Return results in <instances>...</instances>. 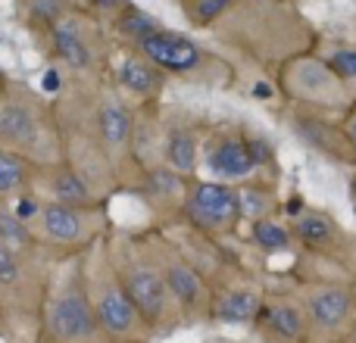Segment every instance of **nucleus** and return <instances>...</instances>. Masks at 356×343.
<instances>
[{
    "instance_id": "1",
    "label": "nucleus",
    "mask_w": 356,
    "mask_h": 343,
    "mask_svg": "<svg viewBox=\"0 0 356 343\" xmlns=\"http://www.w3.org/2000/svg\"><path fill=\"white\" fill-rule=\"evenodd\" d=\"M0 144L29 156L38 169L66 162L56 103L19 81H6L0 94Z\"/></svg>"
},
{
    "instance_id": "2",
    "label": "nucleus",
    "mask_w": 356,
    "mask_h": 343,
    "mask_svg": "<svg viewBox=\"0 0 356 343\" xmlns=\"http://www.w3.org/2000/svg\"><path fill=\"white\" fill-rule=\"evenodd\" d=\"M38 343H110L88 296L81 253L69 256L66 269L50 278L38 319Z\"/></svg>"
},
{
    "instance_id": "3",
    "label": "nucleus",
    "mask_w": 356,
    "mask_h": 343,
    "mask_svg": "<svg viewBox=\"0 0 356 343\" xmlns=\"http://www.w3.org/2000/svg\"><path fill=\"white\" fill-rule=\"evenodd\" d=\"M85 103H88V116L94 122L97 141L104 147L106 160H110L113 172H116L119 187L135 190L141 181V160L135 153V106L122 97L113 81H104L97 75L91 87L85 91Z\"/></svg>"
},
{
    "instance_id": "4",
    "label": "nucleus",
    "mask_w": 356,
    "mask_h": 343,
    "mask_svg": "<svg viewBox=\"0 0 356 343\" xmlns=\"http://www.w3.org/2000/svg\"><path fill=\"white\" fill-rule=\"evenodd\" d=\"M81 269H85L91 306L97 312V321L104 328V334L110 337V343H147L154 331L144 325L141 312L135 309L131 296L125 294L122 281L116 275V265L110 259L106 237L81 253Z\"/></svg>"
},
{
    "instance_id": "5",
    "label": "nucleus",
    "mask_w": 356,
    "mask_h": 343,
    "mask_svg": "<svg viewBox=\"0 0 356 343\" xmlns=\"http://www.w3.org/2000/svg\"><path fill=\"white\" fill-rule=\"evenodd\" d=\"M106 246H110V259L116 265L119 281H122L125 294L131 296L135 309L141 312L144 325L154 334L166 331L172 325L178 306H175L172 294H169L166 281H163L160 269H156L154 259L144 250V244L135 234L110 231L106 234Z\"/></svg>"
},
{
    "instance_id": "6",
    "label": "nucleus",
    "mask_w": 356,
    "mask_h": 343,
    "mask_svg": "<svg viewBox=\"0 0 356 343\" xmlns=\"http://www.w3.org/2000/svg\"><path fill=\"white\" fill-rule=\"evenodd\" d=\"M31 225L47 250L56 246L66 259L75 253H85L88 246H94L113 231L106 206H66V203L47 200V196L41 200Z\"/></svg>"
},
{
    "instance_id": "7",
    "label": "nucleus",
    "mask_w": 356,
    "mask_h": 343,
    "mask_svg": "<svg viewBox=\"0 0 356 343\" xmlns=\"http://www.w3.org/2000/svg\"><path fill=\"white\" fill-rule=\"evenodd\" d=\"M141 244H144V250H147V256L154 259V265L160 269L178 312L194 315V312H200V309H207L209 294H207V281L200 278V271H197L188 259L178 256L172 246L160 244V240H141Z\"/></svg>"
},
{
    "instance_id": "8",
    "label": "nucleus",
    "mask_w": 356,
    "mask_h": 343,
    "mask_svg": "<svg viewBox=\"0 0 356 343\" xmlns=\"http://www.w3.org/2000/svg\"><path fill=\"white\" fill-rule=\"evenodd\" d=\"M181 212L200 231H228L241 219L238 190L225 181H188Z\"/></svg>"
},
{
    "instance_id": "9",
    "label": "nucleus",
    "mask_w": 356,
    "mask_h": 343,
    "mask_svg": "<svg viewBox=\"0 0 356 343\" xmlns=\"http://www.w3.org/2000/svg\"><path fill=\"white\" fill-rule=\"evenodd\" d=\"M135 50L141 56H147L156 69L163 72H172V75H184V72H194L200 66L203 53L191 37L184 35H175V31H166V28H156L150 31L147 37L135 44Z\"/></svg>"
},
{
    "instance_id": "10",
    "label": "nucleus",
    "mask_w": 356,
    "mask_h": 343,
    "mask_svg": "<svg viewBox=\"0 0 356 343\" xmlns=\"http://www.w3.org/2000/svg\"><path fill=\"white\" fill-rule=\"evenodd\" d=\"M38 181L47 184V194H50L47 200L66 203V206H106V200L94 190V184L75 166H69V162H56L50 169H41Z\"/></svg>"
},
{
    "instance_id": "11",
    "label": "nucleus",
    "mask_w": 356,
    "mask_h": 343,
    "mask_svg": "<svg viewBox=\"0 0 356 343\" xmlns=\"http://www.w3.org/2000/svg\"><path fill=\"white\" fill-rule=\"evenodd\" d=\"M113 85H116L122 94H129V97H138L147 103V100L160 97L163 85H166V72L156 69L147 56L125 53L122 60H119L116 72H113Z\"/></svg>"
},
{
    "instance_id": "12",
    "label": "nucleus",
    "mask_w": 356,
    "mask_h": 343,
    "mask_svg": "<svg viewBox=\"0 0 356 343\" xmlns=\"http://www.w3.org/2000/svg\"><path fill=\"white\" fill-rule=\"evenodd\" d=\"M50 44H54V53L60 56L66 69H72L79 75H94V50L88 44L81 25L72 16H63L60 22L50 25Z\"/></svg>"
},
{
    "instance_id": "13",
    "label": "nucleus",
    "mask_w": 356,
    "mask_h": 343,
    "mask_svg": "<svg viewBox=\"0 0 356 343\" xmlns=\"http://www.w3.org/2000/svg\"><path fill=\"white\" fill-rule=\"evenodd\" d=\"M203 162L219 181H241L257 169L250 150H247V141H238V137H222L213 147H207Z\"/></svg>"
},
{
    "instance_id": "14",
    "label": "nucleus",
    "mask_w": 356,
    "mask_h": 343,
    "mask_svg": "<svg viewBox=\"0 0 356 343\" xmlns=\"http://www.w3.org/2000/svg\"><path fill=\"white\" fill-rule=\"evenodd\" d=\"M0 244H6L10 250H16L25 259H44L47 256V246L41 244L35 225L29 219L16 212L10 203L0 200Z\"/></svg>"
},
{
    "instance_id": "15",
    "label": "nucleus",
    "mask_w": 356,
    "mask_h": 343,
    "mask_svg": "<svg viewBox=\"0 0 356 343\" xmlns=\"http://www.w3.org/2000/svg\"><path fill=\"white\" fill-rule=\"evenodd\" d=\"M38 172L41 169H38L29 156H22L13 147L0 144V200L10 203V200H16V196L29 194L38 181Z\"/></svg>"
},
{
    "instance_id": "16",
    "label": "nucleus",
    "mask_w": 356,
    "mask_h": 343,
    "mask_svg": "<svg viewBox=\"0 0 356 343\" xmlns=\"http://www.w3.org/2000/svg\"><path fill=\"white\" fill-rule=\"evenodd\" d=\"M197 160H200V141L191 128L184 125H172L163 137V162H166L172 172L191 178V172L197 169Z\"/></svg>"
},
{
    "instance_id": "17",
    "label": "nucleus",
    "mask_w": 356,
    "mask_h": 343,
    "mask_svg": "<svg viewBox=\"0 0 356 343\" xmlns=\"http://www.w3.org/2000/svg\"><path fill=\"white\" fill-rule=\"evenodd\" d=\"M259 309H263V303H259V296L253 294V290H225V294H219L213 303H209V312H213L216 321H222V325H247V321H253L259 315Z\"/></svg>"
},
{
    "instance_id": "18",
    "label": "nucleus",
    "mask_w": 356,
    "mask_h": 343,
    "mask_svg": "<svg viewBox=\"0 0 356 343\" xmlns=\"http://www.w3.org/2000/svg\"><path fill=\"white\" fill-rule=\"evenodd\" d=\"M350 312V294L341 287H325L319 294H313L309 300V319L319 328H334L347 319Z\"/></svg>"
},
{
    "instance_id": "19",
    "label": "nucleus",
    "mask_w": 356,
    "mask_h": 343,
    "mask_svg": "<svg viewBox=\"0 0 356 343\" xmlns=\"http://www.w3.org/2000/svg\"><path fill=\"white\" fill-rule=\"evenodd\" d=\"M259 321L266 325V331L275 334L278 340H297L303 334V315L297 312L291 303H272V306L259 309Z\"/></svg>"
},
{
    "instance_id": "20",
    "label": "nucleus",
    "mask_w": 356,
    "mask_h": 343,
    "mask_svg": "<svg viewBox=\"0 0 356 343\" xmlns=\"http://www.w3.org/2000/svg\"><path fill=\"white\" fill-rule=\"evenodd\" d=\"M297 135L303 137V141L309 144V147H316V150H322V153H328V156H344L341 153V141H338V135H334L328 125H322V122H316V119H297Z\"/></svg>"
},
{
    "instance_id": "21",
    "label": "nucleus",
    "mask_w": 356,
    "mask_h": 343,
    "mask_svg": "<svg viewBox=\"0 0 356 343\" xmlns=\"http://www.w3.org/2000/svg\"><path fill=\"white\" fill-rule=\"evenodd\" d=\"M116 25H119V31H122L131 44H138L141 37H147L150 31L160 28V25H156V19L147 16L144 10H138V6H122V10H119Z\"/></svg>"
},
{
    "instance_id": "22",
    "label": "nucleus",
    "mask_w": 356,
    "mask_h": 343,
    "mask_svg": "<svg viewBox=\"0 0 356 343\" xmlns=\"http://www.w3.org/2000/svg\"><path fill=\"white\" fill-rule=\"evenodd\" d=\"M253 240H257L259 246H263L266 253H278V250H284L288 246V240H291V234L284 231L282 225H275V221H269V219H257L253 221Z\"/></svg>"
},
{
    "instance_id": "23",
    "label": "nucleus",
    "mask_w": 356,
    "mask_h": 343,
    "mask_svg": "<svg viewBox=\"0 0 356 343\" xmlns=\"http://www.w3.org/2000/svg\"><path fill=\"white\" fill-rule=\"evenodd\" d=\"M294 231L307 246H322L332 240V225L322 215H303V219H297Z\"/></svg>"
},
{
    "instance_id": "24",
    "label": "nucleus",
    "mask_w": 356,
    "mask_h": 343,
    "mask_svg": "<svg viewBox=\"0 0 356 343\" xmlns=\"http://www.w3.org/2000/svg\"><path fill=\"white\" fill-rule=\"evenodd\" d=\"M238 203H241V215H250L253 221L263 219L266 209H269V200H266V194H259V190H238Z\"/></svg>"
},
{
    "instance_id": "25",
    "label": "nucleus",
    "mask_w": 356,
    "mask_h": 343,
    "mask_svg": "<svg viewBox=\"0 0 356 343\" xmlns=\"http://www.w3.org/2000/svg\"><path fill=\"white\" fill-rule=\"evenodd\" d=\"M232 6V0H197L191 16H194V25H209L222 16V12Z\"/></svg>"
},
{
    "instance_id": "26",
    "label": "nucleus",
    "mask_w": 356,
    "mask_h": 343,
    "mask_svg": "<svg viewBox=\"0 0 356 343\" xmlns=\"http://www.w3.org/2000/svg\"><path fill=\"white\" fill-rule=\"evenodd\" d=\"M328 66H332L334 75H341V78H356V50H341V53H334Z\"/></svg>"
},
{
    "instance_id": "27",
    "label": "nucleus",
    "mask_w": 356,
    "mask_h": 343,
    "mask_svg": "<svg viewBox=\"0 0 356 343\" xmlns=\"http://www.w3.org/2000/svg\"><path fill=\"white\" fill-rule=\"evenodd\" d=\"M247 150H250V156H253V162H257V166L269 162V156H272V150H269V144H266V141H247Z\"/></svg>"
},
{
    "instance_id": "28",
    "label": "nucleus",
    "mask_w": 356,
    "mask_h": 343,
    "mask_svg": "<svg viewBox=\"0 0 356 343\" xmlns=\"http://www.w3.org/2000/svg\"><path fill=\"white\" fill-rule=\"evenodd\" d=\"M94 6H97L100 12H119L125 6V0H94Z\"/></svg>"
},
{
    "instance_id": "29",
    "label": "nucleus",
    "mask_w": 356,
    "mask_h": 343,
    "mask_svg": "<svg viewBox=\"0 0 356 343\" xmlns=\"http://www.w3.org/2000/svg\"><path fill=\"white\" fill-rule=\"evenodd\" d=\"M253 94H257V97H259V100H269V97H272V87H269V85H266V81H259V85H257V87H253Z\"/></svg>"
},
{
    "instance_id": "30",
    "label": "nucleus",
    "mask_w": 356,
    "mask_h": 343,
    "mask_svg": "<svg viewBox=\"0 0 356 343\" xmlns=\"http://www.w3.org/2000/svg\"><path fill=\"white\" fill-rule=\"evenodd\" d=\"M6 81H10V78H6V75H3V72H0V94H3V87H6Z\"/></svg>"
},
{
    "instance_id": "31",
    "label": "nucleus",
    "mask_w": 356,
    "mask_h": 343,
    "mask_svg": "<svg viewBox=\"0 0 356 343\" xmlns=\"http://www.w3.org/2000/svg\"><path fill=\"white\" fill-rule=\"evenodd\" d=\"M350 137H353V144H356V119L350 122Z\"/></svg>"
},
{
    "instance_id": "32",
    "label": "nucleus",
    "mask_w": 356,
    "mask_h": 343,
    "mask_svg": "<svg viewBox=\"0 0 356 343\" xmlns=\"http://www.w3.org/2000/svg\"><path fill=\"white\" fill-rule=\"evenodd\" d=\"M353 200H356V178H353Z\"/></svg>"
},
{
    "instance_id": "33",
    "label": "nucleus",
    "mask_w": 356,
    "mask_h": 343,
    "mask_svg": "<svg viewBox=\"0 0 356 343\" xmlns=\"http://www.w3.org/2000/svg\"><path fill=\"white\" fill-rule=\"evenodd\" d=\"M0 331H3V319H0Z\"/></svg>"
}]
</instances>
